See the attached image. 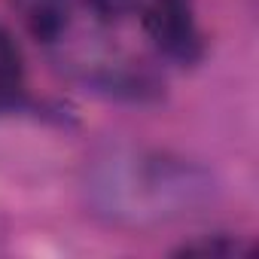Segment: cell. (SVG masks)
<instances>
[{
    "label": "cell",
    "mask_w": 259,
    "mask_h": 259,
    "mask_svg": "<svg viewBox=\"0 0 259 259\" xmlns=\"http://www.w3.org/2000/svg\"><path fill=\"white\" fill-rule=\"evenodd\" d=\"M67 22H70V0H37L28 16L31 34L43 43H55L64 34Z\"/></svg>",
    "instance_id": "obj_4"
},
{
    "label": "cell",
    "mask_w": 259,
    "mask_h": 259,
    "mask_svg": "<svg viewBox=\"0 0 259 259\" xmlns=\"http://www.w3.org/2000/svg\"><path fill=\"white\" fill-rule=\"evenodd\" d=\"M22 79H25L22 52H19L16 40L10 37V31L0 28V113L22 104V95H25Z\"/></svg>",
    "instance_id": "obj_3"
},
{
    "label": "cell",
    "mask_w": 259,
    "mask_h": 259,
    "mask_svg": "<svg viewBox=\"0 0 259 259\" xmlns=\"http://www.w3.org/2000/svg\"><path fill=\"white\" fill-rule=\"evenodd\" d=\"M241 253H247V244L241 238H232V235L195 238V241H186L183 247L174 250V256H204V259H229V256H241Z\"/></svg>",
    "instance_id": "obj_5"
},
{
    "label": "cell",
    "mask_w": 259,
    "mask_h": 259,
    "mask_svg": "<svg viewBox=\"0 0 259 259\" xmlns=\"http://www.w3.org/2000/svg\"><path fill=\"white\" fill-rule=\"evenodd\" d=\"M89 7L101 22H122L141 7V0H89Z\"/></svg>",
    "instance_id": "obj_6"
},
{
    "label": "cell",
    "mask_w": 259,
    "mask_h": 259,
    "mask_svg": "<svg viewBox=\"0 0 259 259\" xmlns=\"http://www.w3.org/2000/svg\"><path fill=\"white\" fill-rule=\"evenodd\" d=\"M144 31L162 49V55L177 64H195L204 55L192 0H150L144 7Z\"/></svg>",
    "instance_id": "obj_2"
},
{
    "label": "cell",
    "mask_w": 259,
    "mask_h": 259,
    "mask_svg": "<svg viewBox=\"0 0 259 259\" xmlns=\"http://www.w3.org/2000/svg\"><path fill=\"white\" fill-rule=\"evenodd\" d=\"M210 186V177L183 159L168 156H116L92 177L95 201L125 220H165L192 207Z\"/></svg>",
    "instance_id": "obj_1"
}]
</instances>
